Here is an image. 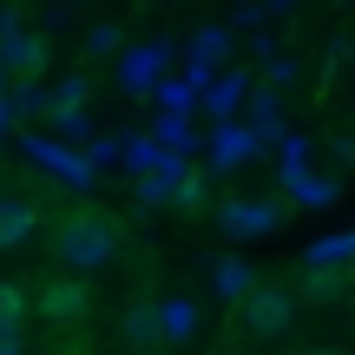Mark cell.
Instances as JSON below:
<instances>
[{"mask_svg": "<svg viewBox=\"0 0 355 355\" xmlns=\"http://www.w3.org/2000/svg\"><path fill=\"white\" fill-rule=\"evenodd\" d=\"M119 243H125V230H119V217H105V211H66L60 230H53V257L66 263V277L105 270L119 257Z\"/></svg>", "mask_w": 355, "mask_h": 355, "instance_id": "1", "label": "cell"}, {"mask_svg": "<svg viewBox=\"0 0 355 355\" xmlns=\"http://www.w3.org/2000/svg\"><path fill=\"white\" fill-rule=\"evenodd\" d=\"M237 322H243L250 343H270V336H283L296 322V296L283 290V283H257V290L237 303Z\"/></svg>", "mask_w": 355, "mask_h": 355, "instance_id": "2", "label": "cell"}, {"mask_svg": "<svg viewBox=\"0 0 355 355\" xmlns=\"http://www.w3.org/2000/svg\"><path fill=\"white\" fill-rule=\"evenodd\" d=\"M86 309H92V296H86V283H79V277H46V283H40V316H46L53 329L86 322Z\"/></svg>", "mask_w": 355, "mask_h": 355, "instance_id": "3", "label": "cell"}, {"mask_svg": "<svg viewBox=\"0 0 355 355\" xmlns=\"http://www.w3.org/2000/svg\"><path fill=\"white\" fill-rule=\"evenodd\" d=\"M165 60H171L165 40H139V46H125V53H119V86H125V92H152L158 79H165Z\"/></svg>", "mask_w": 355, "mask_h": 355, "instance_id": "4", "label": "cell"}, {"mask_svg": "<svg viewBox=\"0 0 355 355\" xmlns=\"http://www.w3.org/2000/svg\"><path fill=\"white\" fill-rule=\"evenodd\" d=\"M257 152H263V145H257L250 125H237V119H217L211 125V171H243Z\"/></svg>", "mask_w": 355, "mask_h": 355, "instance_id": "5", "label": "cell"}, {"mask_svg": "<svg viewBox=\"0 0 355 355\" xmlns=\"http://www.w3.org/2000/svg\"><path fill=\"white\" fill-rule=\"evenodd\" d=\"M152 309H158V343H198V329H204L198 296L171 290V296H152Z\"/></svg>", "mask_w": 355, "mask_h": 355, "instance_id": "6", "label": "cell"}, {"mask_svg": "<svg viewBox=\"0 0 355 355\" xmlns=\"http://www.w3.org/2000/svg\"><path fill=\"white\" fill-rule=\"evenodd\" d=\"M40 66H46V40H40V33L20 26V33L0 40V73H7V79H33Z\"/></svg>", "mask_w": 355, "mask_h": 355, "instance_id": "7", "label": "cell"}, {"mask_svg": "<svg viewBox=\"0 0 355 355\" xmlns=\"http://www.w3.org/2000/svg\"><path fill=\"white\" fill-rule=\"evenodd\" d=\"M224 53H230V26H211V20H204L198 33H191V86H204L211 66L224 60Z\"/></svg>", "mask_w": 355, "mask_h": 355, "instance_id": "8", "label": "cell"}, {"mask_svg": "<svg viewBox=\"0 0 355 355\" xmlns=\"http://www.w3.org/2000/svg\"><path fill=\"white\" fill-rule=\"evenodd\" d=\"M277 224H283V204H263V198L224 204V230H237V237H257V230H277Z\"/></svg>", "mask_w": 355, "mask_h": 355, "instance_id": "9", "label": "cell"}, {"mask_svg": "<svg viewBox=\"0 0 355 355\" xmlns=\"http://www.w3.org/2000/svg\"><path fill=\"white\" fill-rule=\"evenodd\" d=\"M40 230V211L26 198H0V250H20V243H33Z\"/></svg>", "mask_w": 355, "mask_h": 355, "instance_id": "10", "label": "cell"}, {"mask_svg": "<svg viewBox=\"0 0 355 355\" xmlns=\"http://www.w3.org/2000/svg\"><path fill=\"white\" fill-rule=\"evenodd\" d=\"M250 112H243V125L257 132V145H270V139H283V105H277V92H250Z\"/></svg>", "mask_w": 355, "mask_h": 355, "instance_id": "11", "label": "cell"}, {"mask_svg": "<svg viewBox=\"0 0 355 355\" xmlns=\"http://www.w3.org/2000/svg\"><path fill=\"white\" fill-rule=\"evenodd\" d=\"M204 86H211L204 92V112L211 119H230L243 99H250V92H243V73H217V79H204Z\"/></svg>", "mask_w": 355, "mask_h": 355, "instance_id": "12", "label": "cell"}, {"mask_svg": "<svg viewBox=\"0 0 355 355\" xmlns=\"http://www.w3.org/2000/svg\"><path fill=\"white\" fill-rule=\"evenodd\" d=\"M119 336H125L132 349H158V309L152 303H132L125 316H119Z\"/></svg>", "mask_w": 355, "mask_h": 355, "instance_id": "13", "label": "cell"}, {"mask_svg": "<svg viewBox=\"0 0 355 355\" xmlns=\"http://www.w3.org/2000/svg\"><path fill=\"white\" fill-rule=\"evenodd\" d=\"M250 290H257V270L243 263V257H224V263H217V296H224V303H243Z\"/></svg>", "mask_w": 355, "mask_h": 355, "instance_id": "14", "label": "cell"}, {"mask_svg": "<svg viewBox=\"0 0 355 355\" xmlns=\"http://www.w3.org/2000/svg\"><path fill=\"white\" fill-rule=\"evenodd\" d=\"M125 53V33H119V20H99L86 33V60H119Z\"/></svg>", "mask_w": 355, "mask_h": 355, "instance_id": "15", "label": "cell"}, {"mask_svg": "<svg viewBox=\"0 0 355 355\" xmlns=\"http://www.w3.org/2000/svg\"><path fill=\"white\" fill-rule=\"evenodd\" d=\"M13 99H7V112H20V119H33V112H46V86L40 79H13Z\"/></svg>", "mask_w": 355, "mask_h": 355, "instance_id": "16", "label": "cell"}, {"mask_svg": "<svg viewBox=\"0 0 355 355\" xmlns=\"http://www.w3.org/2000/svg\"><path fill=\"white\" fill-rule=\"evenodd\" d=\"M343 198V184H336V178H296V204H309V211H322V204H336Z\"/></svg>", "mask_w": 355, "mask_h": 355, "instance_id": "17", "label": "cell"}, {"mask_svg": "<svg viewBox=\"0 0 355 355\" xmlns=\"http://www.w3.org/2000/svg\"><path fill=\"white\" fill-rule=\"evenodd\" d=\"M158 105H165V112H191V105H198V86H191V79H158Z\"/></svg>", "mask_w": 355, "mask_h": 355, "instance_id": "18", "label": "cell"}, {"mask_svg": "<svg viewBox=\"0 0 355 355\" xmlns=\"http://www.w3.org/2000/svg\"><path fill=\"white\" fill-rule=\"evenodd\" d=\"M86 92H92V86H86V79H79V73H66V79H60V86H53V92H46V112H66V105H86Z\"/></svg>", "mask_w": 355, "mask_h": 355, "instance_id": "19", "label": "cell"}, {"mask_svg": "<svg viewBox=\"0 0 355 355\" xmlns=\"http://www.w3.org/2000/svg\"><path fill=\"white\" fill-rule=\"evenodd\" d=\"M53 132H60V139H86V132H92L86 105H66V112H53Z\"/></svg>", "mask_w": 355, "mask_h": 355, "instance_id": "20", "label": "cell"}, {"mask_svg": "<svg viewBox=\"0 0 355 355\" xmlns=\"http://www.w3.org/2000/svg\"><path fill=\"white\" fill-rule=\"evenodd\" d=\"M26 316V290L20 283H0V322H20Z\"/></svg>", "mask_w": 355, "mask_h": 355, "instance_id": "21", "label": "cell"}, {"mask_svg": "<svg viewBox=\"0 0 355 355\" xmlns=\"http://www.w3.org/2000/svg\"><path fill=\"white\" fill-rule=\"evenodd\" d=\"M171 204L198 211V204H204V178H178V184H171Z\"/></svg>", "mask_w": 355, "mask_h": 355, "instance_id": "22", "label": "cell"}, {"mask_svg": "<svg viewBox=\"0 0 355 355\" xmlns=\"http://www.w3.org/2000/svg\"><path fill=\"white\" fill-rule=\"evenodd\" d=\"M336 290H343L336 270H309V296H336Z\"/></svg>", "mask_w": 355, "mask_h": 355, "instance_id": "23", "label": "cell"}, {"mask_svg": "<svg viewBox=\"0 0 355 355\" xmlns=\"http://www.w3.org/2000/svg\"><path fill=\"white\" fill-rule=\"evenodd\" d=\"M0 355H26V343H20V322H0Z\"/></svg>", "mask_w": 355, "mask_h": 355, "instance_id": "24", "label": "cell"}, {"mask_svg": "<svg viewBox=\"0 0 355 355\" xmlns=\"http://www.w3.org/2000/svg\"><path fill=\"white\" fill-rule=\"evenodd\" d=\"M7 33H20V13H13V7H0V40H7Z\"/></svg>", "mask_w": 355, "mask_h": 355, "instance_id": "25", "label": "cell"}, {"mask_svg": "<svg viewBox=\"0 0 355 355\" xmlns=\"http://www.w3.org/2000/svg\"><path fill=\"white\" fill-rule=\"evenodd\" d=\"M303 355H336V349H303Z\"/></svg>", "mask_w": 355, "mask_h": 355, "instance_id": "26", "label": "cell"}, {"mask_svg": "<svg viewBox=\"0 0 355 355\" xmlns=\"http://www.w3.org/2000/svg\"><path fill=\"white\" fill-rule=\"evenodd\" d=\"M60 7H66V0H60Z\"/></svg>", "mask_w": 355, "mask_h": 355, "instance_id": "27", "label": "cell"}]
</instances>
